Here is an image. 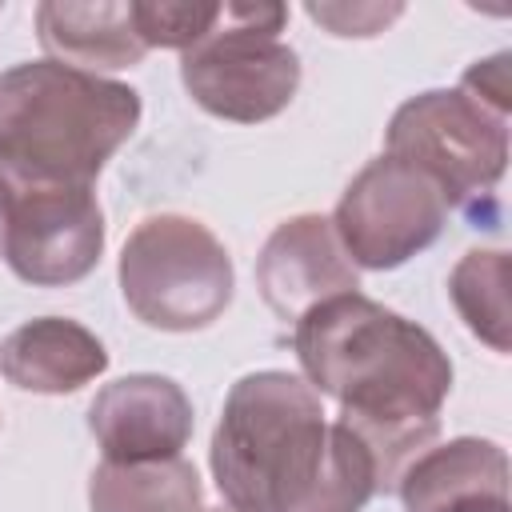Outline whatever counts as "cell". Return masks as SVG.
<instances>
[{"label":"cell","instance_id":"6da1fadb","mask_svg":"<svg viewBox=\"0 0 512 512\" xmlns=\"http://www.w3.org/2000/svg\"><path fill=\"white\" fill-rule=\"evenodd\" d=\"M292 348L308 384L340 404V424L372 452L380 492L392 488L440 428L452 392L448 352L432 332L364 292L308 308Z\"/></svg>","mask_w":512,"mask_h":512},{"label":"cell","instance_id":"7a4b0ae2","mask_svg":"<svg viewBox=\"0 0 512 512\" xmlns=\"http://www.w3.org/2000/svg\"><path fill=\"white\" fill-rule=\"evenodd\" d=\"M140 124V92L56 60L0 72V172L88 184Z\"/></svg>","mask_w":512,"mask_h":512},{"label":"cell","instance_id":"3957f363","mask_svg":"<svg viewBox=\"0 0 512 512\" xmlns=\"http://www.w3.org/2000/svg\"><path fill=\"white\" fill-rule=\"evenodd\" d=\"M332 424L320 392L292 372H248L224 396L212 476L236 512H304L328 468Z\"/></svg>","mask_w":512,"mask_h":512},{"label":"cell","instance_id":"277c9868","mask_svg":"<svg viewBox=\"0 0 512 512\" xmlns=\"http://www.w3.org/2000/svg\"><path fill=\"white\" fill-rule=\"evenodd\" d=\"M236 272L220 236L180 212L148 216L120 248L128 312L160 332H196L232 304Z\"/></svg>","mask_w":512,"mask_h":512},{"label":"cell","instance_id":"5b68a950","mask_svg":"<svg viewBox=\"0 0 512 512\" xmlns=\"http://www.w3.org/2000/svg\"><path fill=\"white\" fill-rule=\"evenodd\" d=\"M284 4H220L216 24L180 56L188 96L232 124L280 116L300 88V56L280 40Z\"/></svg>","mask_w":512,"mask_h":512},{"label":"cell","instance_id":"8992f818","mask_svg":"<svg viewBox=\"0 0 512 512\" xmlns=\"http://www.w3.org/2000/svg\"><path fill=\"white\" fill-rule=\"evenodd\" d=\"M384 148V156L428 176L448 208H472L508 168V120L460 88H432L396 108Z\"/></svg>","mask_w":512,"mask_h":512},{"label":"cell","instance_id":"52a82bcc","mask_svg":"<svg viewBox=\"0 0 512 512\" xmlns=\"http://www.w3.org/2000/svg\"><path fill=\"white\" fill-rule=\"evenodd\" d=\"M0 252L36 288L84 280L104 252V212L88 184L24 180L0 172Z\"/></svg>","mask_w":512,"mask_h":512},{"label":"cell","instance_id":"ba28073f","mask_svg":"<svg viewBox=\"0 0 512 512\" xmlns=\"http://www.w3.org/2000/svg\"><path fill=\"white\" fill-rule=\"evenodd\" d=\"M448 224V200L416 168L376 156L344 188L332 232L356 268L388 272L436 244Z\"/></svg>","mask_w":512,"mask_h":512},{"label":"cell","instance_id":"9c48e42d","mask_svg":"<svg viewBox=\"0 0 512 512\" xmlns=\"http://www.w3.org/2000/svg\"><path fill=\"white\" fill-rule=\"evenodd\" d=\"M88 432L116 464L172 460L192 440V400L168 376H120L88 404Z\"/></svg>","mask_w":512,"mask_h":512},{"label":"cell","instance_id":"30bf717a","mask_svg":"<svg viewBox=\"0 0 512 512\" xmlns=\"http://www.w3.org/2000/svg\"><path fill=\"white\" fill-rule=\"evenodd\" d=\"M256 284L264 304L280 320L296 324L308 308L344 292H360V268L340 248L332 220L304 212L272 228L256 256Z\"/></svg>","mask_w":512,"mask_h":512},{"label":"cell","instance_id":"8fae6325","mask_svg":"<svg viewBox=\"0 0 512 512\" xmlns=\"http://www.w3.org/2000/svg\"><path fill=\"white\" fill-rule=\"evenodd\" d=\"M108 368V352L76 320L40 316L12 328L0 344V372L8 384L40 396H64L84 388Z\"/></svg>","mask_w":512,"mask_h":512},{"label":"cell","instance_id":"7c38bea8","mask_svg":"<svg viewBox=\"0 0 512 512\" xmlns=\"http://www.w3.org/2000/svg\"><path fill=\"white\" fill-rule=\"evenodd\" d=\"M408 512H456L480 500H508V456L500 444L460 436L424 448L396 480Z\"/></svg>","mask_w":512,"mask_h":512},{"label":"cell","instance_id":"4fadbf2b","mask_svg":"<svg viewBox=\"0 0 512 512\" xmlns=\"http://www.w3.org/2000/svg\"><path fill=\"white\" fill-rule=\"evenodd\" d=\"M36 36L56 64L80 72H116L144 60V40L132 20V4H60L48 0L36 8Z\"/></svg>","mask_w":512,"mask_h":512},{"label":"cell","instance_id":"5bb4252c","mask_svg":"<svg viewBox=\"0 0 512 512\" xmlns=\"http://www.w3.org/2000/svg\"><path fill=\"white\" fill-rule=\"evenodd\" d=\"M200 476L184 456L116 464L104 460L88 476L92 512H204Z\"/></svg>","mask_w":512,"mask_h":512},{"label":"cell","instance_id":"9a60e30c","mask_svg":"<svg viewBox=\"0 0 512 512\" xmlns=\"http://www.w3.org/2000/svg\"><path fill=\"white\" fill-rule=\"evenodd\" d=\"M508 280L512 260L500 248H472L460 256V264L448 276V296L468 324L476 340H484L492 352L512 348V308H508Z\"/></svg>","mask_w":512,"mask_h":512},{"label":"cell","instance_id":"2e32d148","mask_svg":"<svg viewBox=\"0 0 512 512\" xmlns=\"http://www.w3.org/2000/svg\"><path fill=\"white\" fill-rule=\"evenodd\" d=\"M220 4H188V0H160V4H132L136 32L144 48H180L188 52L208 28L216 24Z\"/></svg>","mask_w":512,"mask_h":512},{"label":"cell","instance_id":"e0dca14e","mask_svg":"<svg viewBox=\"0 0 512 512\" xmlns=\"http://www.w3.org/2000/svg\"><path fill=\"white\" fill-rule=\"evenodd\" d=\"M304 12L332 36H376L404 16V4H308Z\"/></svg>","mask_w":512,"mask_h":512},{"label":"cell","instance_id":"ac0fdd59","mask_svg":"<svg viewBox=\"0 0 512 512\" xmlns=\"http://www.w3.org/2000/svg\"><path fill=\"white\" fill-rule=\"evenodd\" d=\"M508 64H512V56L496 52L488 60H476L460 80V92L468 100H476L480 108H488L504 120H508V108H512V72H508Z\"/></svg>","mask_w":512,"mask_h":512},{"label":"cell","instance_id":"d6986e66","mask_svg":"<svg viewBox=\"0 0 512 512\" xmlns=\"http://www.w3.org/2000/svg\"><path fill=\"white\" fill-rule=\"evenodd\" d=\"M456 512H512V508H508V500H480V504H468Z\"/></svg>","mask_w":512,"mask_h":512},{"label":"cell","instance_id":"ffe728a7","mask_svg":"<svg viewBox=\"0 0 512 512\" xmlns=\"http://www.w3.org/2000/svg\"><path fill=\"white\" fill-rule=\"evenodd\" d=\"M204 512H236V508H228V504H220V508H204Z\"/></svg>","mask_w":512,"mask_h":512}]
</instances>
